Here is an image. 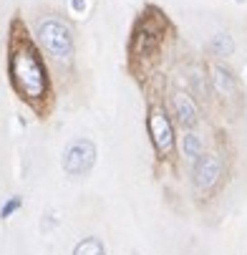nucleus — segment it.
I'll use <instances>...</instances> for the list:
<instances>
[{"instance_id": "ddd939ff", "label": "nucleus", "mask_w": 247, "mask_h": 255, "mask_svg": "<svg viewBox=\"0 0 247 255\" xmlns=\"http://www.w3.org/2000/svg\"><path fill=\"white\" fill-rule=\"evenodd\" d=\"M86 5H88V0H71V10L79 13V15L86 10Z\"/></svg>"}, {"instance_id": "1a4fd4ad", "label": "nucleus", "mask_w": 247, "mask_h": 255, "mask_svg": "<svg viewBox=\"0 0 247 255\" xmlns=\"http://www.w3.org/2000/svg\"><path fill=\"white\" fill-rule=\"evenodd\" d=\"M182 152H184V157H189V159H199V157L204 154L202 136L194 134V131H187V134L182 136Z\"/></svg>"}, {"instance_id": "9b49d317", "label": "nucleus", "mask_w": 247, "mask_h": 255, "mask_svg": "<svg viewBox=\"0 0 247 255\" xmlns=\"http://www.w3.org/2000/svg\"><path fill=\"white\" fill-rule=\"evenodd\" d=\"M20 205H23V200H20V197H10V200L3 205V210H0V217H3V220H8V217H10Z\"/></svg>"}, {"instance_id": "4468645a", "label": "nucleus", "mask_w": 247, "mask_h": 255, "mask_svg": "<svg viewBox=\"0 0 247 255\" xmlns=\"http://www.w3.org/2000/svg\"><path fill=\"white\" fill-rule=\"evenodd\" d=\"M237 3H247V0H237Z\"/></svg>"}, {"instance_id": "f03ea898", "label": "nucleus", "mask_w": 247, "mask_h": 255, "mask_svg": "<svg viewBox=\"0 0 247 255\" xmlns=\"http://www.w3.org/2000/svg\"><path fill=\"white\" fill-rule=\"evenodd\" d=\"M35 38L43 46V51L48 56H53L56 61L68 63L74 58V33H71L66 20H61L56 15L41 18L35 23Z\"/></svg>"}, {"instance_id": "0eeeda50", "label": "nucleus", "mask_w": 247, "mask_h": 255, "mask_svg": "<svg viewBox=\"0 0 247 255\" xmlns=\"http://www.w3.org/2000/svg\"><path fill=\"white\" fill-rule=\"evenodd\" d=\"M171 112H174L176 122H179L182 127H194L197 119H199L197 104H194V99H192L187 91H176V94L171 96Z\"/></svg>"}, {"instance_id": "f8f14e48", "label": "nucleus", "mask_w": 247, "mask_h": 255, "mask_svg": "<svg viewBox=\"0 0 247 255\" xmlns=\"http://www.w3.org/2000/svg\"><path fill=\"white\" fill-rule=\"evenodd\" d=\"M212 48H215V51H225V53H230V51H232V41L227 38L225 33H220L217 38L212 41Z\"/></svg>"}, {"instance_id": "6e6552de", "label": "nucleus", "mask_w": 247, "mask_h": 255, "mask_svg": "<svg viewBox=\"0 0 247 255\" xmlns=\"http://www.w3.org/2000/svg\"><path fill=\"white\" fill-rule=\"evenodd\" d=\"M209 81H212V89H215L222 99H235L237 96V79L230 74V71L220 63H215L209 68Z\"/></svg>"}, {"instance_id": "39448f33", "label": "nucleus", "mask_w": 247, "mask_h": 255, "mask_svg": "<svg viewBox=\"0 0 247 255\" xmlns=\"http://www.w3.org/2000/svg\"><path fill=\"white\" fill-rule=\"evenodd\" d=\"M93 159H96L93 141H88V139H74L66 147V152H63V169L71 177H81V174H86L93 167Z\"/></svg>"}, {"instance_id": "423d86ee", "label": "nucleus", "mask_w": 247, "mask_h": 255, "mask_svg": "<svg viewBox=\"0 0 247 255\" xmlns=\"http://www.w3.org/2000/svg\"><path fill=\"white\" fill-rule=\"evenodd\" d=\"M192 177H194V187L199 192H209L217 187V182L222 177V159L217 154H202L197 162H194V169H192Z\"/></svg>"}, {"instance_id": "9d476101", "label": "nucleus", "mask_w": 247, "mask_h": 255, "mask_svg": "<svg viewBox=\"0 0 247 255\" xmlns=\"http://www.w3.org/2000/svg\"><path fill=\"white\" fill-rule=\"evenodd\" d=\"M74 255H106V250H103V243L98 238H86L76 245Z\"/></svg>"}, {"instance_id": "7ed1b4c3", "label": "nucleus", "mask_w": 247, "mask_h": 255, "mask_svg": "<svg viewBox=\"0 0 247 255\" xmlns=\"http://www.w3.org/2000/svg\"><path fill=\"white\" fill-rule=\"evenodd\" d=\"M164 38V20L157 15H144L136 20L134 30H131V43H129V56H131V66L136 61H147L154 58V53L159 51Z\"/></svg>"}, {"instance_id": "f257e3e1", "label": "nucleus", "mask_w": 247, "mask_h": 255, "mask_svg": "<svg viewBox=\"0 0 247 255\" xmlns=\"http://www.w3.org/2000/svg\"><path fill=\"white\" fill-rule=\"evenodd\" d=\"M8 74L15 94L25 99L35 112H43V104L51 96V81L48 68L35 48V43L28 38L20 20H13L10 25V43H8Z\"/></svg>"}, {"instance_id": "20e7f679", "label": "nucleus", "mask_w": 247, "mask_h": 255, "mask_svg": "<svg viewBox=\"0 0 247 255\" xmlns=\"http://www.w3.org/2000/svg\"><path fill=\"white\" fill-rule=\"evenodd\" d=\"M147 127H149V136H152V144H154L157 154L169 157L171 149H174V127H171V122H169V117H166V112L162 106L149 109Z\"/></svg>"}]
</instances>
